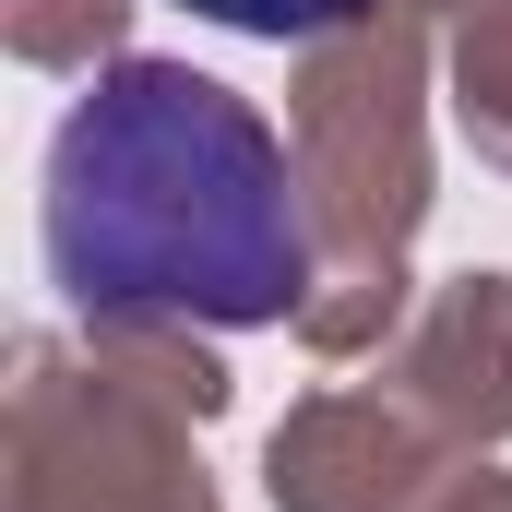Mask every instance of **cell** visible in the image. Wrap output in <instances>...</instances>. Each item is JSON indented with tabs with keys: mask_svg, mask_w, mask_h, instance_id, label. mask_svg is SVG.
Masks as SVG:
<instances>
[{
	"mask_svg": "<svg viewBox=\"0 0 512 512\" xmlns=\"http://www.w3.org/2000/svg\"><path fill=\"white\" fill-rule=\"evenodd\" d=\"M48 274L84 322L262 334L310 286V203L239 84L120 60L48 131Z\"/></svg>",
	"mask_w": 512,
	"mask_h": 512,
	"instance_id": "1",
	"label": "cell"
},
{
	"mask_svg": "<svg viewBox=\"0 0 512 512\" xmlns=\"http://www.w3.org/2000/svg\"><path fill=\"white\" fill-rule=\"evenodd\" d=\"M179 12H203V24H227V36H262V48H298V36L358 24L370 0H179Z\"/></svg>",
	"mask_w": 512,
	"mask_h": 512,
	"instance_id": "2",
	"label": "cell"
}]
</instances>
